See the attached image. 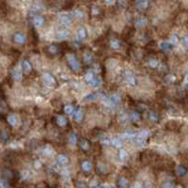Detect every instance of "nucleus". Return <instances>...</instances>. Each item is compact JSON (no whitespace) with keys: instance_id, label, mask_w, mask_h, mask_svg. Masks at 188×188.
Returning a JSON list of instances; mask_svg holds the SVG:
<instances>
[{"instance_id":"de8ad7c7","label":"nucleus","mask_w":188,"mask_h":188,"mask_svg":"<svg viewBox=\"0 0 188 188\" xmlns=\"http://www.w3.org/2000/svg\"><path fill=\"white\" fill-rule=\"evenodd\" d=\"M34 165H35V168H41V163L40 162V161H35V163H34Z\"/></svg>"},{"instance_id":"c85d7f7f","label":"nucleus","mask_w":188,"mask_h":188,"mask_svg":"<svg viewBox=\"0 0 188 188\" xmlns=\"http://www.w3.org/2000/svg\"><path fill=\"white\" fill-rule=\"evenodd\" d=\"M95 78L94 77V73H92V72H87L86 74H85V80L87 81V82H91L93 79Z\"/></svg>"},{"instance_id":"8fccbe9b","label":"nucleus","mask_w":188,"mask_h":188,"mask_svg":"<svg viewBox=\"0 0 188 188\" xmlns=\"http://www.w3.org/2000/svg\"><path fill=\"white\" fill-rule=\"evenodd\" d=\"M100 188H111V186L108 185V184H105V185H102Z\"/></svg>"},{"instance_id":"f8f14e48","label":"nucleus","mask_w":188,"mask_h":188,"mask_svg":"<svg viewBox=\"0 0 188 188\" xmlns=\"http://www.w3.org/2000/svg\"><path fill=\"white\" fill-rule=\"evenodd\" d=\"M33 24L36 27H41L44 24V18L41 15H36L33 19Z\"/></svg>"},{"instance_id":"a878e982","label":"nucleus","mask_w":188,"mask_h":188,"mask_svg":"<svg viewBox=\"0 0 188 188\" xmlns=\"http://www.w3.org/2000/svg\"><path fill=\"white\" fill-rule=\"evenodd\" d=\"M53 152H54V151H53V149H52L50 146H46L45 148L43 149V151H42L43 155H44V156H47V157L51 156L52 154H53Z\"/></svg>"},{"instance_id":"3c124183","label":"nucleus","mask_w":188,"mask_h":188,"mask_svg":"<svg viewBox=\"0 0 188 188\" xmlns=\"http://www.w3.org/2000/svg\"><path fill=\"white\" fill-rule=\"evenodd\" d=\"M184 82L186 83V84H188V73L185 75V77H184Z\"/></svg>"},{"instance_id":"6ab92c4d","label":"nucleus","mask_w":188,"mask_h":188,"mask_svg":"<svg viewBox=\"0 0 188 188\" xmlns=\"http://www.w3.org/2000/svg\"><path fill=\"white\" fill-rule=\"evenodd\" d=\"M57 162H58L59 165H66L68 163V158H67V156L65 155V154H59V155L58 156V158H57Z\"/></svg>"},{"instance_id":"37998d69","label":"nucleus","mask_w":188,"mask_h":188,"mask_svg":"<svg viewBox=\"0 0 188 188\" xmlns=\"http://www.w3.org/2000/svg\"><path fill=\"white\" fill-rule=\"evenodd\" d=\"M163 188H175L174 184L171 182H167L163 184Z\"/></svg>"},{"instance_id":"aec40b11","label":"nucleus","mask_w":188,"mask_h":188,"mask_svg":"<svg viewBox=\"0 0 188 188\" xmlns=\"http://www.w3.org/2000/svg\"><path fill=\"white\" fill-rule=\"evenodd\" d=\"M81 167H82V169H83L84 171L88 172V171H90V170L92 169V164H91L90 161H84V162L82 163Z\"/></svg>"},{"instance_id":"393cba45","label":"nucleus","mask_w":188,"mask_h":188,"mask_svg":"<svg viewBox=\"0 0 188 188\" xmlns=\"http://www.w3.org/2000/svg\"><path fill=\"white\" fill-rule=\"evenodd\" d=\"M73 15L77 18V19H83L84 16H85V13L82 9H74L73 10Z\"/></svg>"},{"instance_id":"79ce46f5","label":"nucleus","mask_w":188,"mask_h":188,"mask_svg":"<svg viewBox=\"0 0 188 188\" xmlns=\"http://www.w3.org/2000/svg\"><path fill=\"white\" fill-rule=\"evenodd\" d=\"M87 184L82 182V181H78V182H76V188H87Z\"/></svg>"},{"instance_id":"f257e3e1","label":"nucleus","mask_w":188,"mask_h":188,"mask_svg":"<svg viewBox=\"0 0 188 188\" xmlns=\"http://www.w3.org/2000/svg\"><path fill=\"white\" fill-rule=\"evenodd\" d=\"M67 61L69 63V66H70V68L75 72V73H78L81 71L82 69V66L80 64V62L78 61V59H77L75 58V56L73 54H69L67 55Z\"/></svg>"},{"instance_id":"6e6552de","label":"nucleus","mask_w":188,"mask_h":188,"mask_svg":"<svg viewBox=\"0 0 188 188\" xmlns=\"http://www.w3.org/2000/svg\"><path fill=\"white\" fill-rule=\"evenodd\" d=\"M22 70H23V73H25L26 74H29L32 72L31 63L28 60L24 59L23 61H22Z\"/></svg>"},{"instance_id":"72a5a7b5","label":"nucleus","mask_w":188,"mask_h":188,"mask_svg":"<svg viewBox=\"0 0 188 188\" xmlns=\"http://www.w3.org/2000/svg\"><path fill=\"white\" fill-rule=\"evenodd\" d=\"M80 146H81V149L83 151H87L88 149H90V143H88V141L87 139H83Z\"/></svg>"},{"instance_id":"b1692460","label":"nucleus","mask_w":188,"mask_h":188,"mask_svg":"<svg viewBox=\"0 0 188 188\" xmlns=\"http://www.w3.org/2000/svg\"><path fill=\"white\" fill-rule=\"evenodd\" d=\"M73 119H74L75 121H77V122H79V121H81L83 119V113H82V111H81L80 109L74 112Z\"/></svg>"},{"instance_id":"603ef678","label":"nucleus","mask_w":188,"mask_h":188,"mask_svg":"<svg viewBox=\"0 0 188 188\" xmlns=\"http://www.w3.org/2000/svg\"><path fill=\"white\" fill-rule=\"evenodd\" d=\"M113 1H114V0H105L106 4H111V3H112Z\"/></svg>"},{"instance_id":"2eb2a0df","label":"nucleus","mask_w":188,"mask_h":188,"mask_svg":"<svg viewBox=\"0 0 188 188\" xmlns=\"http://www.w3.org/2000/svg\"><path fill=\"white\" fill-rule=\"evenodd\" d=\"M9 139V135L6 129H2L0 131V140H1L3 143L8 142V140Z\"/></svg>"},{"instance_id":"ea45409f","label":"nucleus","mask_w":188,"mask_h":188,"mask_svg":"<svg viewBox=\"0 0 188 188\" xmlns=\"http://www.w3.org/2000/svg\"><path fill=\"white\" fill-rule=\"evenodd\" d=\"M90 84L92 86V87H99V85L101 84V82H100V80L99 79H97V78H94L91 82H90Z\"/></svg>"},{"instance_id":"4c0bfd02","label":"nucleus","mask_w":188,"mask_h":188,"mask_svg":"<svg viewBox=\"0 0 188 188\" xmlns=\"http://www.w3.org/2000/svg\"><path fill=\"white\" fill-rule=\"evenodd\" d=\"M179 42V38L177 35H172L170 37V43L172 44V45H175V44H177Z\"/></svg>"},{"instance_id":"39448f33","label":"nucleus","mask_w":188,"mask_h":188,"mask_svg":"<svg viewBox=\"0 0 188 188\" xmlns=\"http://www.w3.org/2000/svg\"><path fill=\"white\" fill-rule=\"evenodd\" d=\"M7 121L10 126L16 127L19 124V117L15 114H9L7 117Z\"/></svg>"},{"instance_id":"4be33fe9","label":"nucleus","mask_w":188,"mask_h":188,"mask_svg":"<svg viewBox=\"0 0 188 188\" xmlns=\"http://www.w3.org/2000/svg\"><path fill=\"white\" fill-rule=\"evenodd\" d=\"M110 101L115 105H119L121 102V98L119 94H112L110 96Z\"/></svg>"},{"instance_id":"1a4fd4ad","label":"nucleus","mask_w":188,"mask_h":188,"mask_svg":"<svg viewBox=\"0 0 188 188\" xmlns=\"http://www.w3.org/2000/svg\"><path fill=\"white\" fill-rule=\"evenodd\" d=\"M12 78L14 80V81H21L22 79H23V73H22V71L20 69H13L12 71Z\"/></svg>"},{"instance_id":"dca6fc26","label":"nucleus","mask_w":188,"mask_h":188,"mask_svg":"<svg viewBox=\"0 0 188 188\" xmlns=\"http://www.w3.org/2000/svg\"><path fill=\"white\" fill-rule=\"evenodd\" d=\"M77 38H78L80 41L82 40H85L87 36V30L84 28V27H80L78 30H77Z\"/></svg>"},{"instance_id":"864d4df0","label":"nucleus","mask_w":188,"mask_h":188,"mask_svg":"<svg viewBox=\"0 0 188 188\" xmlns=\"http://www.w3.org/2000/svg\"><path fill=\"white\" fill-rule=\"evenodd\" d=\"M145 188H151V184H150V183H147V184L145 185Z\"/></svg>"},{"instance_id":"49530a36","label":"nucleus","mask_w":188,"mask_h":188,"mask_svg":"<svg viewBox=\"0 0 188 188\" xmlns=\"http://www.w3.org/2000/svg\"><path fill=\"white\" fill-rule=\"evenodd\" d=\"M127 119H128V117H127L126 114H121V115L119 116V119H120L121 121H123V122H125V121L127 120Z\"/></svg>"},{"instance_id":"473e14b6","label":"nucleus","mask_w":188,"mask_h":188,"mask_svg":"<svg viewBox=\"0 0 188 188\" xmlns=\"http://www.w3.org/2000/svg\"><path fill=\"white\" fill-rule=\"evenodd\" d=\"M127 157H128L127 151L125 150H123V149L120 150V151H119V158H120V160L121 161H126Z\"/></svg>"},{"instance_id":"4468645a","label":"nucleus","mask_w":188,"mask_h":188,"mask_svg":"<svg viewBox=\"0 0 188 188\" xmlns=\"http://www.w3.org/2000/svg\"><path fill=\"white\" fill-rule=\"evenodd\" d=\"M137 7L140 10H145L149 7V1L148 0H138L137 3Z\"/></svg>"},{"instance_id":"c756f323","label":"nucleus","mask_w":188,"mask_h":188,"mask_svg":"<svg viewBox=\"0 0 188 188\" xmlns=\"http://www.w3.org/2000/svg\"><path fill=\"white\" fill-rule=\"evenodd\" d=\"M148 136H149V132H148V131H145V130L139 132L138 134L137 135V137H139V138H141V139H143V140H146V138L148 137Z\"/></svg>"},{"instance_id":"20e7f679","label":"nucleus","mask_w":188,"mask_h":188,"mask_svg":"<svg viewBox=\"0 0 188 188\" xmlns=\"http://www.w3.org/2000/svg\"><path fill=\"white\" fill-rule=\"evenodd\" d=\"M42 80H43L44 83L49 85V86L57 85V81H56V79H55V77L50 73H44L42 75Z\"/></svg>"},{"instance_id":"7ed1b4c3","label":"nucleus","mask_w":188,"mask_h":188,"mask_svg":"<svg viewBox=\"0 0 188 188\" xmlns=\"http://www.w3.org/2000/svg\"><path fill=\"white\" fill-rule=\"evenodd\" d=\"M125 80H126V83L131 86V87H135L137 85V79L135 75L133 74L132 72L130 71H126L125 72Z\"/></svg>"},{"instance_id":"412c9836","label":"nucleus","mask_w":188,"mask_h":188,"mask_svg":"<svg viewBox=\"0 0 188 188\" xmlns=\"http://www.w3.org/2000/svg\"><path fill=\"white\" fill-rule=\"evenodd\" d=\"M110 47L114 50H119L120 49V42L118 40H111L110 41Z\"/></svg>"},{"instance_id":"cd10ccee","label":"nucleus","mask_w":188,"mask_h":188,"mask_svg":"<svg viewBox=\"0 0 188 188\" xmlns=\"http://www.w3.org/2000/svg\"><path fill=\"white\" fill-rule=\"evenodd\" d=\"M119 185L120 188H127L128 187V181L125 179L124 177H121L119 180Z\"/></svg>"},{"instance_id":"a18cd8bd","label":"nucleus","mask_w":188,"mask_h":188,"mask_svg":"<svg viewBox=\"0 0 188 188\" xmlns=\"http://www.w3.org/2000/svg\"><path fill=\"white\" fill-rule=\"evenodd\" d=\"M183 45L184 46V47H188V36L187 35H185L183 38Z\"/></svg>"},{"instance_id":"bb28decb","label":"nucleus","mask_w":188,"mask_h":188,"mask_svg":"<svg viewBox=\"0 0 188 188\" xmlns=\"http://www.w3.org/2000/svg\"><path fill=\"white\" fill-rule=\"evenodd\" d=\"M149 119L151 121H152V122H156V121H158V119H159V116L156 112L154 111H151L150 114H149Z\"/></svg>"},{"instance_id":"c9c22d12","label":"nucleus","mask_w":188,"mask_h":188,"mask_svg":"<svg viewBox=\"0 0 188 188\" xmlns=\"http://www.w3.org/2000/svg\"><path fill=\"white\" fill-rule=\"evenodd\" d=\"M149 65H150V67L152 68V69H155L158 67V65H159V62L156 60V59H151L149 61Z\"/></svg>"},{"instance_id":"0eeeda50","label":"nucleus","mask_w":188,"mask_h":188,"mask_svg":"<svg viewBox=\"0 0 188 188\" xmlns=\"http://www.w3.org/2000/svg\"><path fill=\"white\" fill-rule=\"evenodd\" d=\"M70 36V32L67 29H62V30H59L56 33V38L59 41H65L67 40Z\"/></svg>"},{"instance_id":"c03bdc74","label":"nucleus","mask_w":188,"mask_h":188,"mask_svg":"<svg viewBox=\"0 0 188 188\" xmlns=\"http://www.w3.org/2000/svg\"><path fill=\"white\" fill-rule=\"evenodd\" d=\"M125 138H127V139H132V138H134V137H137V135L136 134H130V133H127V134H125L124 136H123Z\"/></svg>"},{"instance_id":"e433bc0d","label":"nucleus","mask_w":188,"mask_h":188,"mask_svg":"<svg viewBox=\"0 0 188 188\" xmlns=\"http://www.w3.org/2000/svg\"><path fill=\"white\" fill-rule=\"evenodd\" d=\"M99 13H100V8L97 6H93L91 8V14L96 16V15H99Z\"/></svg>"},{"instance_id":"a19ab883","label":"nucleus","mask_w":188,"mask_h":188,"mask_svg":"<svg viewBox=\"0 0 188 188\" xmlns=\"http://www.w3.org/2000/svg\"><path fill=\"white\" fill-rule=\"evenodd\" d=\"M127 0H119L118 1V5L120 8H126L127 7Z\"/></svg>"},{"instance_id":"2f4dec72","label":"nucleus","mask_w":188,"mask_h":188,"mask_svg":"<svg viewBox=\"0 0 188 188\" xmlns=\"http://www.w3.org/2000/svg\"><path fill=\"white\" fill-rule=\"evenodd\" d=\"M73 109L74 108L72 105H65V107H64V111H65L66 114L71 115V114L73 113Z\"/></svg>"},{"instance_id":"9b49d317","label":"nucleus","mask_w":188,"mask_h":188,"mask_svg":"<svg viewBox=\"0 0 188 188\" xmlns=\"http://www.w3.org/2000/svg\"><path fill=\"white\" fill-rule=\"evenodd\" d=\"M148 25V20L145 17H139L136 20V27L137 28H144Z\"/></svg>"},{"instance_id":"a211bd4d","label":"nucleus","mask_w":188,"mask_h":188,"mask_svg":"<svg viewBox=\"0 0 188 188\" xmlns=\"http://www.w3.org/2000/svg\"><path fill=\"white\" fill-rule=\"evenodd\" d=\"M160 48L165 52H168V51H170L172 49V44L170 42H168V41H162L160 43Z\"/></svg>"},{"instance_id":"f3484780","label":"nucleus","mask_w":188,"mask_h":188,"mask_svg":"<svg viewBox=\"0 0 188 188\" xmlns=\"http://www.w3.org/2000/svg\"><path fill=\"white\" fill-rule=\"evenodd\" d=\"M83 60L86 64H90L93 60V56L90 52H86L84 53V56H83Z\"/></svg>"},{"instance_id":"5701e85b","label":"nucleus","mask_w":188,"mask_h":188,"mask_svg":"<svg viewBox=\"0 0 188 188\" xmlns=\"http://www.w3.org/2000/svg\"><path fill=\"white\" fill-rule=\"evenodd\" d=\"M140 114L137 111H132L130 112V119L133 121H138L140 120Z\"/></svg>"},{"instance_id":"9d476101","label":"nucleus","mask_w":188,"mask_h":188,"mask_svg":"<svg viewBox=\"0 0 188 188\" xmlns=\"http://www.w3.org/2000/svg\"><path fill=\"white\" fill-rule=\"evenodd\" d=\"M175 172L179 177H184L187 174V168L183 165H178L175 168Z\"/></svg>"},{"instance_id":"f03ea898","label":"nucleus","mask_w":188,"mask_h":188,"mask_svg":"<svg viewBox=\"0 0 188 188\" xmlns=\"http://www.w3.org/2000/svg\"><path fill=\"white\" fill-rule=\"evenodd\" d=\"M12 41L14 43L18 44V45H24L27 42V36L25 33L21 32V31H17L12 36Z\"/></svg>"},{"instance_id":"7c9ffc66","label":"nucleus","mask_w":188,"mask_h":188,"mask_svg":"<svg viewBox=\"0 0 188 188\" xmlns=\"http://www.w3.org/2000/svg\"><path fill=\"white\" fill-rule=\"evenodd\" d=\"M111 143H112V145H114L116 148H120L121 145H122V142H121V140H120L119 137H115V138H113L112 141H111Z\"/></svg>"},{"instance_id":"58836bf2","label":"nucleus","mask_w":188,"mask_h":188,"mask_svg":"<svg viewBox=\"0 0 188 188\" xmlns=\"http://www.w3.org/2000/svg\"><path fill=\"white\" fill-rule=\"evenodd\" d=\"M48 50H49V52H50L51 54H53V55L57 54V53H58V51H59L58 46H57V45H54V44H53V45H50V46H49Z\"/></svg>"},{"instance_id":"423d86ee","label":"nucleus","mask_w":188,"mask_h":188,"mask_svg":"<svg viewBox=\"0 0 188 188\" xmlns=\"http://www.w3.org/2000/svg\"><path fill=\"white\" fill-rule=\"evenodd\" d=\"M59 20L60 23L63 26H65V27H70L72 25V23H73L72 18L69 15H67V14H60L59 16Z\"/></svg>"},{"instance_id":"5fc2aeb1","label":"nucleus","mask_w":188,"mask_h":188,"mask_svg":"<svg viewBox=\"0 0 188 188\" xmlns=\"http://www.w3.org/2000/svg\"><path fill=\"white\" fill-rule=\"evenodd\" d=\"M175 188H183V186H181V185H178V186H176Z\"/></svg>"},{"instance_id":"f704fd0d","label":"nucleus","mask_w":188,"mask_h":188,"mask_svg":"<svg viewBox=\"0 0 188 188\" xmlns=\"http://www.w3.org/2000/svg\"><path fill=\"white\" fill-rule=\"evenodd\" d=\"M69 142H70V144H72V145H75L76 143H77V136L74 135V134L70 135V137H69Z\"/></svg>"},{"instance_id":"09e8293b","label":"nucleus","mask_w":188,"mask_h":188,"mask_svg":"<svg viewBox=\"0 0 188 188\" xmlns=\"http://www.w3.org/2000/svg\"><path fill=\"white\" fill-rule=\"evenodd\" d=\"M132 188H142V184H141L140 183H137Z\"/></svg>"},{"instance_id":"ddd939ff","label":"nucleus","mask_w":188,"mask_h":188,"mask_svg":"<svg viewBox=\"0 0 188 188\" xmlns=\"http://www.w3.org/2000/svg\"><path fill=\"white\" fill-rule=\"evenodd\" d=\"M56 121H57L58 125H59L60 127H64V126L67 125V123H68L67 119H66V118H65L64 116H62V115L58 116V117L56 118Z\"/></svg>"}]
</instances>
